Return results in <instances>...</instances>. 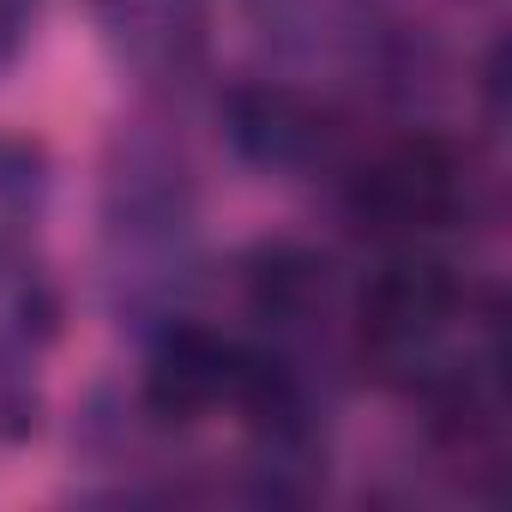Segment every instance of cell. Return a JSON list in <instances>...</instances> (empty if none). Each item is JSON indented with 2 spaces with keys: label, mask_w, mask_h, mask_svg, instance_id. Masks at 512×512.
Returning a JSON list of instances; mask_svg holds the SVG:
<instances>
[{
  "label": "cell",
  "mask_w": 512,
  "mask_h": 512,
  "mask_svg": "<svg viewBox=\"0 0 512 512\" xmlns=\"http://www.w3.org/2000/svg\"><path fill=\"white\" fill-rule=\"evenodd\" d=\"M362 344L380 362V374H392L404 386H458L464 380L458 284L428 260L386 266L362 302Z\"/></svg>",
  "instance_id": "cell-1"
},
{
  "label": "cell",
  "mask_w": 512,
  "mask_h": 512,
  "mask_svg": "<svg viewBox=\"0 0 512 512\" xmlns=\"http://www.w3.org/2000/svg\"><path fill=\"white\" fill-rule=\"evenodd\" d=\"M464 199V169L440 139H398L386 145L350 187L362 229L380 235H428Z\"/></svg>",
  "instance_id": "cell-2"
},
{
  "label": "cell",
  "mask_w": 512,
  "mask_h": 512,
  "mask_svg": "<svg viewBox=\"0 0 512 512\" xmlns=\"http://www.w3.org/2000/svg\"><path fill=\"white\" fill-rule=\"evenodd\" d=\"M260 362L241 356L229 338L205 332V326H175L145 374V398L169 416V422H199L217 404H247Z\"/></svg>",
  "instance_id": "cell-3"
},
{
  "label": "cell",
  "mask_w": 512,
  "mask_h": 512,
  "mask_svg": "<svg viewBox=\"0 0 512 512\" xmlns=\"http://www.w3.org/2000/svg\"><path fill=\"white\" fill-rule=\"evenodd\" d=\"M235 139L272 169H296L314 151H326V121L284 91H253L235 103Z\"/></svg>",
  "instance_id": "cell-4"
},
{
  "label": "cell",
  "mask_w": 512,
  "mask_h": 512,
  "mask_svg": "<svg viewBox=\"0 0 512 512\" xmlns=\"http://www.w3.org/2000/svg\"><path fill=\"white\" fill-rule=\"evenodd\" d=\"M55 326V302L43 272L25 260V253L0 247V356H25L49 338Z\"/></svg>",
  "instance_id": "cell-5"
},
{
  "label": "cell",
  "mask_w": 512,
  "mask_h": 512,
  "mask_svg": "<svg viewBox=\"0 0 512 512\" xmlns=\"http://www.w3.org/2000/svg\"><path fill=\"white\" fill-rule=\"evenodd\" d=\"M31 13H37V0H0V61L13 55V43H19V31H25Z\"/></svg>",
  "instance_id": "cell-6"
}]
</instances>
